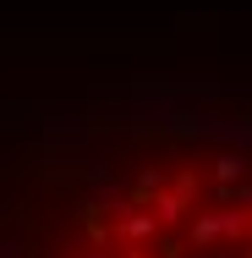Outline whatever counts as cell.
<instances>
[{
  "label": "cell",
  "mask_w": 252,
  "mask_h": 258,
  "mask_svg": "<svg viewBox=\"0 0 252 258\" xmlns=\"http://www.w3.org/2000/svg\"><path fill=\"white\" fill-rule=\"evenodd\" d=\"M0 258H252V94L126 88L6 132Z\"/></svg>",
  "instance_id": "cell-1"
}]
</instances>
